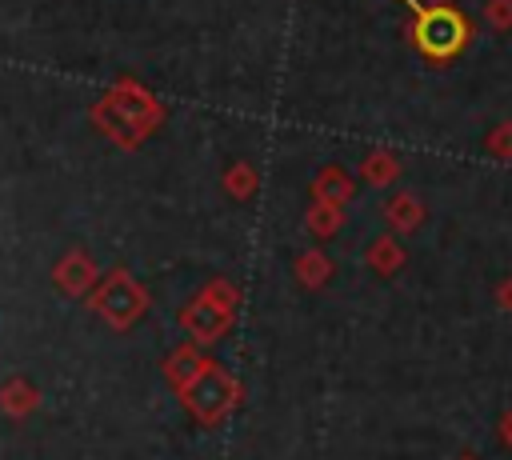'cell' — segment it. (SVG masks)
Masks as SVG:
<instances>
[{
	"label": "cell",
	"instance_id": "6da1fadb",
	"mask_svg": "<svg viewBox=\"0 0 512 460\" xmlns=\"http://www.w3.org/2000/svg\"><path fill=\"white\" fill-rule=\"evenodd\" d=\"M176 396H180V404L196 416V424L216 428V424H224V420L240 408L244 388H240V380H236L228 368H220V364L212 360L200 376H192L184 388H176Z\"/></svg>",
	"mask_w": 512,
	"mask_h": 460
},
{
	"label": "cell",
	"instance_id": "7a4b0ae2",
	"mask_svg": "<svg viewBox=\"0 0 512 460\" xmlns=\"http://www.w3.org/2000/svg\"><path fill=\"white\" fill-rule=\"evenodd\" d=\"M88 308H92L112 332H128V328L152 308V296H148V288H144L128 268H112V272L100 276L96 288L88 292Z\"/></svg>",
	"mask_w": 512,
	"mask_h": 460
},
{
	"label": "cell",
	"instance_id": "3957f363",
	"mask_svg": "<svg viewBox=\"0 0 512 460\" xmlns=\"http://www.w3.org/2000/svg\"><path fill=\"white\" fill-rule=\"evenodd\" d=\"M236 308H240V288L232 284V280H212L208 288H200L188 304H184V312H180V328L196 340V344H216L228 328H232V320H236Z\"/></svg>",
	"mask_w": 512,
	"mask_h": 460
},
{
	"label": "cell",
	"instance_id": "277c9868",
	"mask_svg": "<svg viewBox=\"0 0 512 460\" xmlns=\"http://www.w3.org/2000/svg\"><path fill=\"white\" fill-rule=\"evenodd\" d=\"M412 12H416V20H412V44L428 56V60H436V64H448L464 44H468V20L456 12V8H448V4H420V0H404Z\"/></svg>",
	"mask_w": 512,
	"mask_h": 460
},
{
	"label": "cell",
	"instance_id": "5b68a950",
	"mask_svg": "<svg viewBox=\"0 0 512 460\" xmlns=\"http://www.w3.org/2000/svg\"><path fill=\"white\" fill-rule=\"evenodd\" d=\"M104 112H112V124H104L108 136H116L124 148H132L140 136L152 132V124L160 120V108L148 92H140L136 84H120L108 92V100L100 104Z\"/></svg>",
	"mask_w": 512,
	"mask_h": 460
},
{
	"label": "cell",
	"instance_id": "8992f818",
	"mask_svg": "<svg viewBox=\"0 0 512 460\" xmlns=\"http://www.w3.org/2000/svg\"><path fill=\"white\" fill-rule=\"evenodd\" d=\"M52 280H56V288L64 292V296H72V300H88V292L96 288V280H100V268H96V260L84 252V248H68L60 260H56V268H52Z\"/></svg>",
	"mask_w": 512,
	"mask_h": 460
},
{
	"label": "cell",
	"instance_id": "52a82bcc",
	"mask_svg": "<svg viewBox=\"0 0 512 460\" xmlns=\"http://www.w3.org/2000/svg\"><path fill=\"white\" fill-rule=\"evenodd\" d=\"M208 364H212V356L204 352V344H196V340H192V344H180V348L168 352V360H164V380H168L172 392H176V388H184L192 376H200Z\"/></svg>",
	"mask_w": 512,
	"mask_h": 460
},
{
	"label": "cell",
	"instance_id": "ba28073f",
	"mask_svg": "<svg viewBox=\"0 0 512 460\" xmlns=\"http://www.w3.org/2000/svg\"><path fill=\"white\" fill-rule=\"evenodd\" d=\"M40 408V388L28 380V376H8L0 384V412L12 416V420H24Z\"/></svg>",
	"mask_w": 512,
	"mask_h": 460
},
{
	"label": "cell",
	"instance_id": "9c48e42d",
	"mask_svg": "<svg viewBox=\"0 0 512 460\" xmlns=\"http://www.w3.org/2000/svg\"><path fill=\"white\" fill-rule=\"evenodd\" d=\"M384 220H388V228H396L400 236H404V232H416V228L424 224V204H420L412 192H396V196L384 204Z\"/></svg>",
	"mask_w": 512,
	"mask_h": 460
},
{
	"label": "cell",
	"instance_id": "30bf717a",
	"mask_svg": "<svg viewBox=\"0 0 512 460\" xmlns=\"http://www.w3.org/2000/svg\"><path fill=\"white\" fill-rule=\"evenodd\" d=\"M352 176L344 172V168H336V164H328V168H320L316 172V180H312V196L316 200H332V204H348L352 200Z\"/></svg>",
	"mask_w": 512,
	"mask_h": 460
},
{
	"label": "cell",
	"instance_id": "8fae6325",
	"mask_svg": "<svg viewBox=\"0 0 512 460\" xmlns=\"http://www.w3.org/2000/svg\"><path fill=\"white\" fill-rule=\"evenodd\" d=\"M292 272H296V280L304 284V288H324L328 284V276H332V260L320 252V248H308V252H300L296 256V264H292Z\"/></svg>",
	"mask_w": 512,
	"mask_h": 460
},
{
	"label": "cell",
	"instance_id": "7c38bea8",
	"mask_svg": "<svg viewBox=\"0 0 512 460\" xmlns=\"http://www.w3.org/2000/svg\"><path fill=\"white\" fill-rule=\"evenodd\" d=\"M364 264L376 268L380 276L400 272V268H404V248H400V240H396V236H380V240H372V248L364 252Z\"/></svg>",
	"mask_w": 512,
	"mask_h": 460
},
{
	"label": "cell",
	"instance_id": "4fadbf2b",
	"mask_svg": "<svg viewBox=\"0 0 512 460\" xmlns=\"http://www.w3.org/2000/svg\"><path fill=\"white\" fill-rule=\"evenodd\" d=\"M344 204H332V200H316L312 196V208H308V228L316 232V236H332V232H340V224H344V212H340Z\"/></svg>",
	"mask_w": 512,
	"mask_h": 460
},
{
	"label": "cell",
	"instance_id": "5bb4252c",
	"mask_svg": "<svg viewBox=\"0 0 512 460\" xmlns=\"http://www.w3.org/2000/svg\"><path fill=\"white\" fill-rule=\"evenodd\" d=\"M360 176L368 180V184H392L396 176H400V160L392 156V152H368L364 156V164H360Z\"/></svg>",
	"mask_w": 512,
	"mask_h": 460
},
{
	"label": "cell",
	"instance_id": "9a60e30c",
	"mask_svg": "<svg viewBox=\"0 0 512 460\" xmlns=\"http://www.w3.org/2000/svg\"><path fill=\"white\" fill-rule=\"evenodd\" d=\"M224 184H228V192H232L236 200H248V196L256 192V172H252L248 164H232L228 176H224Z\"/></svg>",
	"mask_w": 512,
	"mask_h": 460
},
{
	"label": "cell",
	"instance_id": "2e32d148",
	"mask_svg": "<svg viewBox=\"0 0 512 460\" xmlns=\"http://www.w3.org/2000/svg\"><path fill=\"white\" fill-rule=\"evenodd\" d=\"M484 20H488L492 28H500V32H508V28H512V0H488Z\"/></svg>",
	"mask_w": 512,
	"mask_h": 460
},
{
	"label": "cell",
	"instance_id": "e0dca14e",
	"mask_svg": "<svg viewBox=\"0 0 512 460\" xmlns=\"http://www.w3.org/2000/svg\"><path fill=\"white\" fill-rule=\"evenodd\" d=\"M488 152H496L500 160H512V120L496 124V132L488 136Z\"/></svg>",
	"mask_w": 512,
	"mask_h": 460
},
{
	"label": "cell",
	"instance_id": "ac0fdd59",
	"mask_svg": "<svg viewBox=\"0 0 512 460\" xmlns=\"http://www.w3.org/2000/svg\"><path fill=\"white\" fill-rule=\"evenodd\" d=\"M496 304H500L504 312H512V276H508L504 284H496Z\"/></svg>",
	"mask_w": 512,
	"mask_h": 460
},
{
	"label": "cell",
	"instance_id": "d6986e66",
	"mask_svg": "<svg viewBox=\"0 0 512 460\" xmlns=\"http://www.w3.org/2000/svg\"><path fill=\"white\" fill-rule=\"evenodd\" d=\"M500 436H504V444L512 448V408H508V412L500 416Z\"/></svg>",
	"mask_w": 512,
	"mask_h": 460
},
{
	"label": "cell",
	"instance_id": "ffe728a7",
	"mask_svg": "<svg viewBox=\"0 0 512 460\" xmlns=\"http://www.w3.org/2000/svg\"><path fill=\"white\" fill-rule=\"evenodd\" d=\"M456 460H480V456H472V452H464V456H456Z\"/></svg>",
	"mask_w": 512,
	"mask_h": 460
}]
</instances>
